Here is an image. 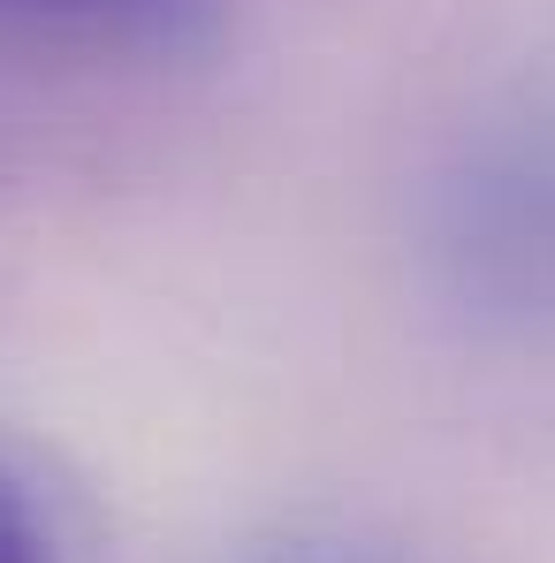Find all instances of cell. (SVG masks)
<instances>
[{
    "label": "cell",
    "instance_id": "6da1fadb",
    "mask_svg": "<svg viewBox=\"0 0 555 563\" xmlns=\"http://www.w3.org/2000/svg\"><path fill=\"white\" fill-rule=\"evenodd\" d=\"M419 260L471 335L555 343V69L471 107L419 184Z\"/></svg>",
    "mask_w": 555,
    "mask_h": 563
},
{
    "label": "cell",
    "instance_id": "277c9868",
    "mask_svg": "<svg viewBox=\"0 0 555 563\" xmlns=\"http://www.w3.org/2000/svg\"><path fill=\"white\" fill-rule=\"evenodd\" d=\"M0 563H54V541H46V518L31 510V495L0 472Z\"/></svg>",
    "mask_w": 555,
    "mask_h": 563
},
{
    "label": "cell",
    "instance_id": "7a4b0ae2",
    "mask_svg": "<svg viewBox=\"0 0 555 563\" xmlns=\"http://www.w3.org/2000/svg\"><path fill=\"white\" fill-rule=\"evenodd\" d=\"M221 23V0H0V38H54L107 54H190Z\"/></svg>",
    "mask_w": 555,
    "mask_h": 563
},
{
    "label": "cell",
    "instance_id": "3957f363",
    "mask_svg": "<svg viewBox=\"0 0 555 563\" xmlns=\"http://www.w3.org/2000/svg\"><path fill=\"white\" fill-rule=\"evenodd\" d=\"M244 563H419L403 556L396 541H373V533H343V526H304V533H281L259 541Z\"/></svg>",
    "mask_w": 555,
    "mask_h": 563
}]
</instances>
